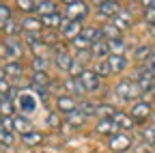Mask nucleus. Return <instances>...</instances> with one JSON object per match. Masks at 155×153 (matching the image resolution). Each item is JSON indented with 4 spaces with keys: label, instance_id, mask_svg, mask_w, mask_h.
I'll return each mask as SVG.
<instances>
[{
    "label": "nucleus",
    "instance_id": "1",
    "mask_svg": "<svg viewBox=\"0 0 155 153\" xmlns=\"http://www.w3.org/2000/svg\"><path fill=\"white\" fill-rule=\"evenodd\" d=\"M114 93H116V97L119 99H123V101H131V99H138L140 95H142V88L138 86V82H131V80H121L119 84H116V88H114Z\"/></svg>",
    "mask_w": 155,
    "mask_h": 153
},
{
    "label": "nucleus",
    "instance_id": "48",
    "mask_svg": "<svg viewBox=\"0 0 155 153\" xmlns=\"http://www.w3.org/2000/svg\"><path fill=\"white\" fill-rule=\"evenodd\" d=\"M11 88H13V86H11V84L7 82V78H5V80H0V95H5V97H7Z\"/></svg>",
    "mask_w": 155,
    "mask_h": 153
},
{
    "label": "nucleus",
    "instance_id": "31",
    "mask_svg": "<svg viewBox=\"0 0 155 153\" xmlns=\"http://www.w3.org/2000/svg\"><path fill=\"white\" fill-rule=\"evenodd\" d=\"M95 73L99 75V78H108V75L112 73L110 63H108V61H97V65H95Z\"/></svg>",
    "mask_w": 155,
    "mask_h": 153
},
{
    "label": "nucleus",
    "instance_id": "53",
    "mask_svg": "<svg viewBox=\"0 0 155 153\" xmlns=\"http://www.w3.org/2000/svg\"><path fill=\"white\" fill-rule=\"evenodd\" d=\"M63 2H65V5L69 7V5H73V2H75V0H63Z\"/></svg>",
    "mask_w": 155,
    "mask_h": 153
},
{
    "label": "nucleus",
    "instance_id": "35",
    "mask_svg": "<svg viewBox=\"0 0 155 153\" xmlns=\"http://www.w3.org/2000/svg\"><path fill=\"white\" fill-rule=\"evenodd\" d=\"M13 112H15V104L5 97L2 101H0V114H2V117H11Z\"/></svg>",
    "mask_w": 155,
    "mask_h": 153
},
{
    "label": "nucleus",
    "instance_id": "47",
    "mask_svg": "<svg viewBox=\"0 0 155 153\" xmlns=\"http://www.w3.org/2000/svg\"><path fill=\"white\" fill-rule=\"evenodd\" d=\"M91 56H93V54H91V50H84V52H78V56H75V61H80V63L84 65V63H86V61L91 58Z\"/></svg>",
    "mask_w": 155,
    "mask_h": 153
},
{
    "label": "nucleus",
    "instance_id": "50",
    "mask_svg": "<svg viewBox=\"0 0 155 153\" xmlns=\"http://www.w3.org/2000/svg\"><path fill=\"white\" fill-rule=\"evenodd\" d=\"M0 127H5L7 131H13V119H11V117H5L2 123H0Z\"/></svg>",
    "mask_w": 155,
    "mask_h": 153
},
{
    "label": "nucleus",
    "instance_id": "18",
    "mask_svg": "<svg viewBox=\"0 0 155 153\" xmlns=\"http://www.w3.org/2000/svg\"><path fill=\"white\" fill-rule=\"evenodd\" d=\"M2 69H5V75H7V78H13V80H19V78H22V73H24L22 63H17V61H9Z\"/></svg>",
    "mask_w": 155,
    "mask_h": 153
},
{
    "label": "nucleus",
    "instance_id": "54",
    "mask_svg": "<svg viewBox=\"0 0 155 153\" xmlns=\"http://www.w3.org/2000/svg\"><path fill=\"white\" fill-rule=\"evenodd\" d=\"M5 26H7V22H2V20H0V30H5Z\"/></svg>",
    "mask_w": 155,
    "mask_h": 153
},
{
    "label": "nucleus",
    "instance_id": "30",
    "mask_svg": "<svg viewBox=\"0 0 155 153\" xmlns=\"http://www.w3.org/2000/svg\"><path fill=\"white\" fill-rule=\"evenodd\" d=\"M108 45H110V54H123L125 56V50H127V45H125V41L121 39H112V41H108Z\"/></svg>",
    "mask_w": 155,
    "mask_h": 153
},
{
    "label": "nucleus",
    "instance_id": "27",
    "mask_svg": "<svg viewBox=\"0 0 155 153\" xmlns=\"http://www.w3.org/2000/svg\"><path fill=\"white\" fill-rule=\"evenodd\" d=\"M41 41H43L48 48H50V45H52V48H54V45H58V32H56V30L45 28V30L41 32Z\"/></svg>",
    "mask_w": 155,
    "mask_h": 153
},
{
    "label": "nucleus",
    "instance_id": "5",
    "mask_svg": "<svg viewBox=\"0 0 155 153\" xmlns=\"http://www.w3.org/2000/svg\"><path fill=\"white\" fill-rule=\"evenodd\" d=\"M63 37L65 39H69V41H73L75 37H80L82 35V30H84V26H82V22L80 20H69V17H65V24H63Z\"/></svg>",
    "mask_w": 155,
    "mask_h": 153
},
{
    "label": "nucleus",
    "instance_id": "56",
    "mask_svg": "<svg viewBox=\"0 0 155 153\" xmlns=\"http://www.w3.org/2000/svg\"><path fill=\"white\" fill-rule=\"evenodd\" d=\"M2 119H5V117H2V114H0V123H2Z\"/></svg>",
    "mask_w": 155,
    "mask_h": 153
},
{
    "label": "nucleus",
    "instance_id": "17",
    "mask_svg": "<svg viewBox=\"0 0 155 153\" xmlns=\"http://www.w3.org/2000/svg\"><path fill=\"white\" fill-rule=\"evenodd\" d=\"M56 106H58V110H61L63 114H69V112L78 110V106H75V99L71 97V95H61V97L56 99Z\"/></svg>",
    "mask_w": 155,
    "mask_h": 153
},
{
    "label": "nucleus",
    "instance_id": "28",
    "mask_svg": "<svg viewBox=\"0 0 155 153\" xmlns=\"http://www.w3.org/2000/svg\"><path fill=\"white\" fill-rule=\"evenodd\" d=\"M101 35H104L106 41H112V39H119V37H121V30L116 28L114 24H106V26L101 28Z\"/></svg>",
    "mask_w": 155,
    "mask_h": 153
},
{
    "label": "nucleus",
    "instance_id": "21",
    "mask_svg": "<svg viewBox=\"0 0 155 153\" xmlns=\"http://www.w3.org/2000/svg\"><path fill=\"white\" fill-rule=\"evenodd\" d=\"M112 121L119 125L121 129H134V119L129 117V114H125V112H114V117H112Z\"/></svg>",
    "mask_w": 155,
    "mask_h": 153
},
{
    "label": "nucleus",
    "instance_id": "55",
    "mask_svg": "<svg viewBox=\"0 0 155 153\" xmlns=\"http://www.w3.org/2000/svg\"><path fill=\"white\" fill-rule=\"evenodd\" d=\"M151 9H155V0H153V5H151Z\"/></svg>",
    "mask_w": 155,
    "mask_h": 153
},
{
    "label": "nucleus",
    "instance_id": "33",
    "mask_svg": "<svg viewBox=\"0 0 155 153\" xmlns=\"http://www.w3.org/2000/svg\"><path fill=\"white\" fill-rule=\"evenodd\" d=\"M80 110L84 117H93V114H97L99 112V106H95V104H91V101H80Z\"/></svg>",
    "mask_w": 155,
    "mask_h": 153
},
{
    "label": "nucleus",
    "instance_id": "3",
    "mask_svg": "<svg viewBox=\"0 0 155 153\" xmlns=\"http://www.w3.org/2000/svg\"><path fill=\"white\" fill-rule=\"evenodd\" d=\"M136 82H138V86L144 91H153L155 88V71L147 69V67H140L138 71H136Z\"/></svg>",
    "mask_w": 155,
    "mask_h": 153
},
{
    "label": "nucleus",
    "instance_id": "49",
    "mask_svg": "<svg viewBox=\"0 0 155 153\" xmlns=\"http://www.w3.org/2000/svg\"><path fill=\"white\" fill-rule=\"evenodd\" d=\"M134 149H136V153H151V147H149L147 142H140V145H134Z\"/></svg>",
    "mask_w": 155,
    "mask_h": 153
},
{
    "label": "nucleus",
    "instance_id": "46",
    "mask_svg": "<svg viewBox=\"0 0 155 153\" xmlns=\"http://www.w3.org/2000/svg\"><path fill=\"white\" fill-rule=\"evenodd\" d=\"M144 20H147V24L155 26V9H144Z\"/></svg>",
    "mask_w": 155,
    "mask_h": 153
},
{
    "label": "nucleus",
    "instance_id": "22",
    "mask_svg": "<svg viewBox=\"0 0 155 153\" xmlns=\"http://www.w3.org/2000/svg\"><path fill=\"white\" fill-rule=\"evenodd\" d=\"M84 119H86V117H84L80 110H73V112L65 114V121H67L69 127H82V125H84Z\"/></svg>",
    "mask_w": 155,
    "mask_h": 153
},
{
    "label": "nucleus",
    "instance_id": "39",
    "mask_svg": "<svg viewBox=\"0 0 155 153\" xmlns=\"http://www.w3.org/2000/svg\"><path fill=\"white\" fill-rule=\"evenodd\" d=\"M142 138L149 147H155V127H144L142 129Z\"/></svg>",
    "mask_w": 155,
    "mask_h": 153
},
{
    "label": "nucleus",
    "instance_id": "13",
    "mask_svg": "<svg viewBox=\"0 0 155 153\" xmlns=\"http://www.w3.org/2000/svg\"><path fill=\"white\" fill-rule=\"evenodd\" d=\"M91 54H93V58H99V61H108V56H110V45L106 39L101 41H95L91 45Z\"/></svg>",
    "mask_w": 155,
    "mask_h": 153
},
{
    "label": "nucleus",
    "instance_id": "7",
    "mask_svg": "<svg viewBox=\"0 0 155 153\" xmlns=\"http://www.w3.org/2000/svg\"><path fill=\"white\" fill-rule=\"evenodd\" d=\"M129 147H134V142H131V138L127 136V134H116V136L110 138V149H112L114 153H123V151H127Z\"/></svg>",
    "mask_w": 155,
    "mask_h": 153
},
{
    "label": "nucleus",
    "instance_id": "58",
    "mask_svg": "<svg viewBox=\"0 0 155 153\" xmlns=\"http://www.w3.org/2000/svg\"><path fill=\"white\" fill-rule=\"evenodd\" d=\"M0 101H2V99H0Z\"/></svg>",
    "mask_w": 155,
    "mask_h": 153
},
{
    "label": "nucleus",
    "instance_id": "57",
    "mask_svg": "<svg viewBox=\"0 0 155 153\" xmlns=\"http://www.w3.org/2000/svg\"><path fill=\"white\" fill-rule=\"evenodd\" d=\"M153 99H155V88H153Z\"/></svg>",
    "mask_w": 155,
    "mask_h": 153
},
{
    "label": "nucleus",
    "instance_id": "6",
    "mask_svg": "<svg viewBox=\"0 0 155 153\" xmlns=\"http://www.w3.org/2000/svg\"><path fill=\"white\" fill-rule=\"evenodd\" d=\"M112 24L119 28L121 32H123V30H129V28L134 26V15H131V11H129V9H121L119 15L112 17Z\"/></svg>",
    "mask_w": 155,
    "mask_h": 153
},
{
    "label": "nucleus",
    "instance_id": "12",
    "mask_svg": "<svg viewBox=\"0 0 155 153\" xmlns=\"http://www.w3.org/2000/svg\"><path fill=\"white\" fill-rule=\"evenodd\" d=\"M63 91H67L69 95H84L86 93V88H84V84L80 82V78H65V82H63Z\"/></svg>",
    "mask_w": 155,
    "mask_h": 153
},
{
    "label": "nucleus",
    "instance_id": "34",
    "mask_svg": "<svg viewBox=\"0 0 155 153\" xmlns=\"http://www.w3.org/2000/svg\"><path fill=\"white\" fill-rule=\"evenodd\" d=\"M71 45H73L78 52H84V50H91V45H93V43H91V41H86L84 37L80 35V37H75V39L71 41Z\"/></svg>",
    "mask_w": 155,
    "mask_h": 153
},
{
    "label": "nucleus",
    "instance_id": "29",
    "mask_svg": "<svg viewBox=\"0 0 155 153\" xmlns=\"http://www.w3.org/2000/svg\"><path fill=\"white\" fill-rule=\"evenodd\" d=\"M37 11L41 13V17H43V15H52V13H58V11H56V5L52 2V0H41V2L37 5Z\"/></svg>",
    "mask_w": 155,
    "mask_h": 153
},
{
    "label": "nucleus",
    "instance_id": "37",
    "mask_svg": "<svg viewBox=\"0 0 155 153\" xmlns=\"http://www.w3.org/2000/svg\"><path fill=\"white\" fill-rule=\"evenodd\" d=\"M22 30H24V28L19 26L15 20H9V22H7V26H5V32H7L9 37H15L17 32H22Z\"/></svg>",
    "mask_w": 155,
    "mask_h": 153
},
{
    "label": "nucleus",
    "instance_id": "24",
    "mask_svg": "<svg viewBox=\"0 0 155 153\" xmlns=\"http://www.w3.org/2000/svg\"><path fill=\"white\" fill-rule=\"evenodd\" d=\"M30 84H37V86H41V88H50V86H52V84H50V75H48L45 71H35Z\"/></svg>",
    "mask_w": 155,
    "mask_h": 153
},
{
    "label": "nucleus",
    "instance_id": "38",
    "mask_svg": "<svg viewBox=\"0 0 155 153\" xmlns=\"http://www.w3.org/2000/svg\"><path fill=\"white\" fill-rule=\"evenodd\" d=\"M15 7H17V9H22V11H26V13H30V11L37 9L35 0H15Z\"/></svg>",
    "mask_w": 155,
    "mask_h": 153
},
{
    "label": "nucleus",
    "instance_id": "40",
    "mask_svg": "<svg viewBox=\"0 0 155 153\" xmlns=\"http://www.w3.org/2000/svg\"><path fill=\"white\" fill-rule=\"evenodd\" d=\"M0 142H5V145H13L15 142V136H13V131H7L5 127H0Z\"/></svg>",
    "mask_w": 155,
    "mask_h": 153
},
{
    "label": "nucleus",
    "instance_id": "10",
    "mask_svg": "<svg viewBox=\"0 0 155 153\" xmlns=\"http://www.w3.org/2000/svg\"><path fill=\"white\" fill-rule=\"evenodd\" d=\"M151 117V104L149 101H136L131 106V119L134 121H147Z\"/></svg>",
    "mask_w": 155,
    "mask_h": 153
},
{
    "label": "nucleus",
    "instance_id": "8",
    "mask_svg": "<svg viewBox=\"0 0 155 153\" xmlns=\"http://www.w3.org/2000/svg\"><path fill=\"white\" fill-rule=\"evenodd\" d=\"M88 15V5L84 0H75L73 5L67 7V17L69 20H82V17Z\"/></svg>",
    "mask_w": 155,
    "mask_h": 153
},
{
    "label": "nucleus",
    "instance_id": "20",
    "mask_svg": "<svg viewBox=\"0 0 155 153\" xmlns=\"http://www.w3.org/2000/svg\"><path fill=\"white\" fill-rule=\"evenodd\" d=\"M13 131L26 136V134H30V131H35V129H32V125H30V121H28L26 117H13Z\"/></svg>",
    "mask_w": 155,
    "mask_h": 153
},
{
    "label": "nucleus",
    "instance_id": "36",
    "mask_svg": "<svg viewBox=\"0 0 155 153\" xmlns=\"http://www.w3.org/2000/svg\"><path fill=\"white\" fill-rule=\"evenodd\" d=\"M151 54H153L151 45H140L138 50H136V54H134V58H138V61H147V58H149Z\"/></svg>",
    "mask_w": 155,
    "mask_h": 153
},
{
    "label": "nucleus",
    "instance_id": "15",
    "mask_svg": "<svg viewBox=\"0 0 155 153\" xmlns=\"http://www.w3.org/2000/svg\"><path fill=\"white\" fill-rule=\"evenodd\" d=\"M41 24H43V28H50V30H58V28H63V24H65V17H61V13L43 15V17H41Z\"/></svg>",
    "mask_w": 155,
    "mask_h": 153
},
{
    "label": "nucleus",
    "instance_id": "42",
    "mask_svg": "<svg viewBox=\"0 0 155 153\" xmlns=\"http://www.w3.org/2000/svg\"><path fill=\"white\" fill-rule=\"evenodd\" d=\"M30 50H32V54H35V56H45V54H48V45H45L43 41H39V43L30 45Z\"/></svg>",
    "mask_w": 155,
    "mask_h": 153
},
{
    "label": "nucleus",
    "instance_id": "19",
    "mask_svg": "<svg viewBox=\"0 0 155 153\" xmlns=\"http://www.w3.org/2000/svg\"><path fill=\"white\" fill-rule=\"evenodd\" d=\"M108 63H110V67H112V73H121V71H125V67H127V58L123 54H110L108 56Z\"/></svg>",
    "mask_w": 155,
    "mask_h": 153
},
{
    "label": "nucleus",
    "instance_id": "45",
    "mask_svg": "<svg viewBox=\"0 0 155 153\" xmlns=\"http://www.w3.org/2000/svg\"><path fill=\"white\" fill-rule=\"evenodd\" d=\"M99 114L104 119H112L114 117V108H110V106H99Z\"/></svg>",
    "mask_w": 155,
    "mask_h": 153
},
{
    "label": "nucleus",
    "instance_id": "32",
    "mask_svg": "<svg viewBox=\"0 0 155 153\" xmlns=\"http://www.w3.org/2000/svg\"><path fill=\"white\" fill-rule=\"evenodd\" d=\"M48 67H50L48 56H35V61H32V69L35 71H45L48 73Z\"/></svg>",
    "mask_w": 155,
    "mask_h": 153
},
{
    "label": "nucleus",
    "instance_id": "26",
    "mask_svg": "<svg viewBox=\"0 0 155 153\" xmlns=\"http://www.w3.org/2000/svg\"><path fill=\"white\" fill-rule=\"evenodd\" d=\"M41 20H37V17H26V20L22 22V28L26 30V32H39L41 30Z\"/></svg>",
    "mask_w": 155,
    "mask_h": 153
},
{
    "label": "nucleus",
    "instance_id": "16",
    "mask_svg": "<svg viewBox=\"0 0 155 153\" xmlns=\"http://www.w3.org/2000/svg\"><path fill=\"white\" fill-rule=\"evenodd\" d=\"M73 61H75V58H71L69 52L54 54V65H56V69H58V71H69V69H71V65H73Z\"/></svg>",
    "mask_w": 155,
    "mask_h": 153
},
{
    "label": "nucleus",
    "instance_id": "44",
    "mask_svg": "<svg viewBox=\"0 0 155 153\" xmlns=\"http://www.w3.org/2000/svg\"><path fill=\"white\" fill-rule=\"evenodd\" d=\"M0 20H2V22L13 20V17H11V9H9L7 5H0Z\"/></svg>",
    "mask_w": 155,
    "mask_h": 153
},
{
    "label": "nucleus",
    "instance_id": "11",
    "mask_svg": "<svg viewBox=\"0 0 155 153\" xmlns=\"http://www.w3.org/2000/svg\"><path fill=\"white\" fill-rule=\"evenodd\" d=\"M97 11H99V15H104V17H116L121 13V5L116 2V0H104V2L97 7Z\"/></svg>",
    "mask_w": 155,
    "mask_h": 153
},
{
    "label": "nucleus",
    "instance_id": "52",
    "mask_svg": "<svg viewBox=\"0 0 155 153\" xmlns=\"http://www.w3.org/2000/svg\"><path fill=\"white\" fill-rule=\"evenodd\" d=\"M0 58H9V48L7 43H0ZM11 61V58H9Z\"/></svg>",
    "mask_w": 155,
    "mask_h": 153
},
{
    "label": "nucleus",
    "instance_id": "51",
    "mask_svg": "<svg viewBox=\"0 0 155 153\" xmlns=\"http://www.w3.org/2000/svg\"><path fill=\"white\" fill-rule=\"evenodd\" d=\"M144 67H147V69H151V71H155V52H153L149 58L144 61Z\"/></svg>",
    "mask_w": 155,
    "mask_h": 153
},
{
    "label": "nucleus",
    "instance_id": "9",
    "mask_svg": "<svg viewBox=\"0 0 155 153\" xmlns=\"http://www.w3.org/2000/svg\"><path fill=\"white\" fill-rule=\"evenodd\" d=\"M5 43H7V48H9V58L19 63V58L24 56V43L19 41L17 37H9V39H7Z\"/></svg>",
    "mask_w": 155,
    "mask_h": 153
},
{
    "label": "nucleus",
    "instance_id": "4",
    "mask_svg": "<svg viewBox=\"0 0 155 153\" xmlns=\"http://www.w3.org/2000/svg\"><path fill=\"white\" fill-rule=\"evenodd\" d=\"M80 82L84 84L86 93H95V91H99V86H101V80H99V75L95 73V69H84L82 75H80Z\"/></svg>",
    "mask_w": 155,
    "mask_h": 153
},
{
    "label": "nucleus",
    "instance_id": "25",
    "mask_svg": "<svg viewBox=\"0 0 155 153\" xmlns=\"http://www.w3.org/2000/svg\"><path fill=\"white\" fill-rule=\"evenodd\" d=\"M22 142L26 147H37V145L43 142V134L41 131H30V134H26V136H22Z\"/></svg>",
    "mask_w": 155,
    "mask_h": 153
},
{
    "label": "nucleus",
    "instance_id": "43",
    "mask_svg": "<svg viewBox=\"0 0 155 153\" xmlns=\"http://www.w3.org/2000/svg\"><path fill=\"white\" fill-rule=\"evenodd\" d=\"M48 127H61V117H58L56 112H50L48 114V119H45Z\"/></svg>",
    "mask_w": 155,
    "mask_h": 153
},
{
    "label": "nucleus",
    "instance_id": "41",
    "mask_svg": "<svg viewBox=\"0 0 155 153\" xmlns=\"http://www.w3.org/2000/svg\"><path fill=\"white\" fill-rule=\"evenodd\" d=\"M24 41H26L28 45L39 43V41H41V32H26V30H24Z\"/></svg>",
    "mask_w": 155,
    "mask_h": 153
},
{
    "label": "nucleus",
    "instance_id": "14",
    "mask_svg": "<svg viewBox=\"0 0 155 153\" xmlns=\"http://www.w3.org/2000/svg\"><path fill=\"white\" fill-rule=\"evenodd\" d=\"M119 125H116L112 119H101L99 123H97V134H104V136H116V134H119Z\"/></svg>",
    "mask_w": 155,
    "mask_h": 153
},
{
    "label": "nucleus",
    "instance_id": "2",
    "mask_svg": "<svg viewBox=\"0 0 155 153\" xmlns=\"http://www.w3.org/2000/svg\"><path fill=\"white\" fill-rule=\"evenodd\" d=\"M15 110H22L24 114H32L37 110V99L30 91H19L17 99H15Z\"/></svg>",
    "mask_w": 155,
    "mask_h": 153
},
{
    "label": "nucleus",
    "instance_id": "23",
    "mask_svg": "<svg viewBox=\"0 0 155 153\" xmlns=\"http://www.w3.org/2000/svg\"><path fill=\"white\" fill-rule=\"evenodd\" d=\"M82 37H84L86 41H91V43H95V41H101V39H104L101 28H95V26H84Z\"/></svg>",
    "mask_w": 155,
    "mask_h": 153
}]
</instances>
